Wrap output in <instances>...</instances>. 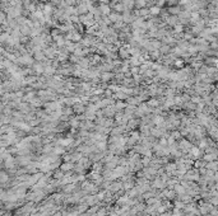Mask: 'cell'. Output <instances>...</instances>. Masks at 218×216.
I'll return each mask as SVG.
<instances>
[{
	"label": "cell",
	"mask_w": 218,
	"mask_h": 216,
	"mask_svg": "<svg viewBox=\"0 0 218 216\" xmlns=\"http://www.w3.org/2000/svg\"><path fill=\"white\" fill-rule=\"evenodd\" d=\"M158 11H160V10H158V8H153V9H152V13H153V14H157Z\"/></svg>",
	"instance_id": "1"
}]
</instances>
